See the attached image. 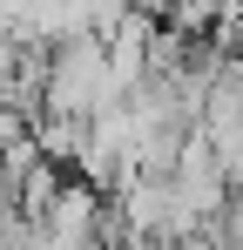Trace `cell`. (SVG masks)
I'll return each instance as SVG.
<instances>
[{
    "mask_svg": "<svg viewBox=\"0 0 243 250\" xmlns=\"http://www.w3.org/2000/svg\"><path fill=\"white\" fill-rule=\"evenodd\" d=\"M34 142L47 163L61 169H81V156H88V122H68V115H40L34 122Z\"/></svg>",
    "mask_w": 243,
    "mask_h": 250,
    "instance_id": "2",
    "label": "cell"
},
{
    "mask_svg": "<svg viewBox=\"0 0 243 250\" xmlns=\"http://www.w3.org/2000/svg\"><path fill=\"white\" fill-rule=\"evenodd\" d=\"M7 223H14V216H7V203H0V237H7Z\"/></svg>",
    "mask_w": 243,
    "mask_h": 250,
    "instance_id": "3",
    "label": "cell"
},
{
    "mask_svg": "<svg viewBox=\"0 0 243 250\" xmlns=\"http://www.w3.org/2000/svg\"><path fill=\"white\" fill-rule=\"evenodd\" d=\"M128 102L108 68V41L88 34V41H68L47 54V88H40V115H68V122H95L101 108Z\"/></svg>",
    "mask_w": 243,
    "mask_h": 250,
    "instance_id": "1",
    "label": "cell"
}]
</instances>
